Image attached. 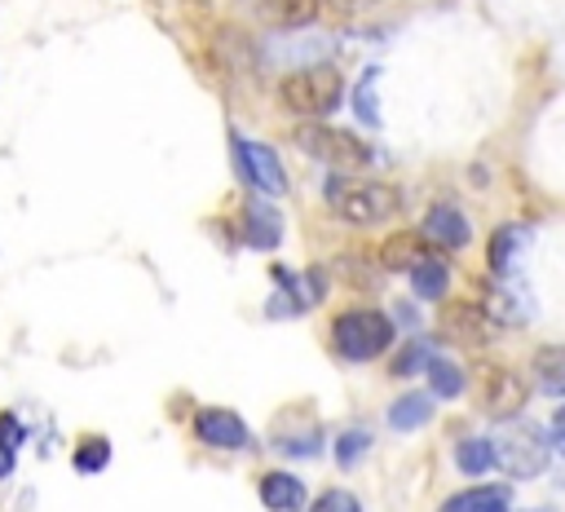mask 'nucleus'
<instances>
[{
	"label": "nucleus",
	"instance_id": "obj_25",
	"mask_svg": "<svg viewBox=\"0 0 565 512\" xmlns=\"http://www.w3.org/2000/svg\"><path fill=\"white\" fill-rule=\"evenodd\" d=\"M428 366V349L415 340V344H406L397 358H393V375H415V371H424Z\"/></svg>",
	"mask_w": 565,
	"mask_h": 512
},
{
	"label": "nucleus",
	"instance_id": "obj_14",
	"mask_svg": "<svg viewBox=\"0 0 565 512\" xmlns=\"http://www.w3.org/2000/svg\"><path fill=\"white\" fill-rule=\"evenodd\" d=\"M433 419V393H402L393 406H388V428L393 433H415Z\"/></svg>",
	"mask_w": 565,
	"mask_h": 512
},
{
	"label": "nucleus",
	"instance_id": "obj_6",
	"mask_svg": "<svg viewBox=\"0 0 565 512\" xmlns=\"http://www.w3.org/2000/svg\"><path fill=\"white\" fill-rule=\"evenodd\" d=\"M525 397H530V384H525L521 371L499 366V362L481 366V380H477V406H481L490 419H516L521 406H525Z\"/></svg>",
	"mask_w": 565,
	"mask_h": 512
},
{
	"label": "nucleus",
	"instance_id": "obj_23",
	"mask_svg": "<svg viewBox=\"0 0 565 512\" xmlns=\"http://www.w3.org/2000/svg\"><path fill=\"white\" fill-rule=\"evenodd\" d=\"M512 252H516V230H512V225L494 230V234H490V269H494V274H508V269H512Z\"/></svg>",
	"mask_w": 565,
	"mask_h": 512
},
{
	"label": "nucleus",
	"instance_id": "obj_21",
	"mask_svg": "<svg viewBox=\"0 0 565 512\" xmlns=\"http://www.w3.org/2000/svg\"><path fill=\"white\" fill-rule=\"evenodd\" d=\"M71 463H75V472H84V477L102 472V468L110 463V441H106V437H84V441L71 450Z\"/></svg>",
	"mask_w": 565,
	"mask_h": 512
},
{
	"label": "nucleus",
	"instance_id": "obj_18",
	"mask_svg": "<svg viewBox=\"0 0 565 512\" xmlns=\"http://www.w3.org/2000/svg\"><path fill=\"white\" fill-rule=\"evenodd\" d=\"M455 468H459L463 477H486V472L494 468V446H490L486 437H463V441L455 446Z\"/></svg>",
	"mask_w": 565,
	"mask_h": 512
},
{
	"label": "nucleus",
	"instance_id": "obj_10",
	"mask_svg": "<svg viewBox=\"0 0 565 512\" xmlns=\"http://www.w3.org/2000/svg\"><path fill=\"white\" fill-rule=\"evenodd\" d=\"M424 238H428L433 247H441V252H455V247H463V243L472 238V230H468V216H463L459 207L433 203L428 216H424Z\"/></svg>",
	"mask_w": 565,
	"mask_h": 512
},
{
	"label": "nucleus",
	"instance_id": "obj_24",
	"mask_svg": "<svg viewBox=\"0 0 565 512\" xmlns=\"http://www.w3.org/2000/svg\"><path fill=\"white\" fill-rule=\"evenodd\" d=\"M366 446H371V433H362V428L344 433V437L335 441V463H340V468H353V463L366 455Z\"/></svg>",
	"mask_w": 565,
	"mask_h": 512
},
{
	"label": "nucleus",
	"instance_id": "obj_27",
	"mask_svg": "<svg viewBox=\"0 0 565 512\" xmlns=\"http://www.w3.org/2000/svg\"><path fill=\"white\" fill-rule=\"evenodd\" d=\"M0 441H4V446H13V450L22 446V424H18V415H9V410L0 415Z\"/></svg>",
	"mask_w": 565,
	"mask_h": 512
},
{
	"label": "nucleus",
	"instance_id": "obj_17",
	"mask_svg": "<svg viewBox=\"0 0 565 512\" xmlns=\"http://www.w3.org/2000/svg\"><path fill=\"white\" fill-rule=\"evenodd\" d=\"M441 512H512V508H508V490L503 486H477V490L455 494Z\"/></svg>",
	"mask_w": 565,
	"mask_h": 512
},
{
	"label": "nucleus",
	"instance_id": "obj_30",
	"mask_svg": "<svg viewBox=\"0 0 565 512\" xmlns=\"http://www.w3.org/2000/svg\"><path fill=\"white\" fill-rule=\"evenodd\" d=\"M331 4H335V9H344V13H349V9H358V4H362V0H331Z\"/></svg>",
	"mask_w": 565,
	"mask_h": 512
},
{
	"label": "nucleus",
	"instance_id": "obj_8",
	"mask_svg": "<svg viewBox=\"0 0 565 512\" xmlns=\"http://www.w3.org/2000/svg\"><path fill=\"white\" fill-rule=\"evenodd\" d=\"M437 327H441L446 340H455V344H463V349H477V344H486V340L494 335V318H490V309L477 305V300H446Z\"/></svg>",
	"mask_w": 565,
	"mask_h": 512
},
{
	"label": "nucleus",
	"instance_id": "obj_7",
	"mask_svg": "<svg viewBox=\"0 0 565 512\" xmlns=\"http://www.w3.org/2000/svg\"><path fill=\"white\" fill-rule=\"evenodd\" d=\"M234 159H238V172H243L247 185H256L260 194H287V168H282L274 146L247 141V137L234 132Z\"/></svg>",
	"mask_w": 565,
	"mask_h": 512
},
{
	"label": "nucleus",
	"instance_id": "obj_20",
	"mask_svg": "<svg viewBox=\"0 0 565 512\" xmlns=\"http://www.w3.org/2000/svg\"><path fill=\"white\" fill-rule=\"evenodd\" d=\"M428 384H433V397H459V388H463V371H459V362H450V358H428Z\"/></svg>",
	"mask_w": 565,
	"mask_h": 512
},
{
	"label": "nucleus",
	"instance_id": "obj_29",
	"mask_svg": "<svg viewBox=\"0 0 565 512\" xmlns=\"http://www.w3.org/2000/svg\"><path fill=\"white\" fill-rule=\"evenodd\" d=\"M9 472H13V446H4V441H0V481H4Z\"/></svg>",
	"mask_w": 565,
	"mask_h": 512
},
{
	"label": "nucleus",
	"instance_id": "obj_22",
	"mask_svg": "<svg viewBox=\"0 0 565 512\" xmlns=\"http://www.w3.org/2000/svg\"><path fill=\"white\" fill-rule=\"evenodd\" d=\"M269 13H274V22H282V26H305V22H313V18L322 13V0H274Z\"/></svg>",
	"mask_w": 565,
	"mask_h": 512
},
{
	"label": "nucleus",
	"instance_id": "obj_9",
	"mask_svg": "<svg viewBox=\"0 0 565 512\" xmlns=\"http://www.w3.org/2000/svg\"><path fill=\"white\" fill-rule=\"evenodd\" d=\"M194 437H199L203 446H216V450H243V446L252 441L247 424H243L234 410H225V406H203V410L194 415Z\"/></svg>",
	"mask_w": 565,
	"mask_h": 512
},
{
	"label": "nucleus",
	"instance_id": "obj_4",
	"mask_svg": "<svg viewBox=\"0 0 565 512\" xmlns=\"http://www.w3.org/2000/svg\"><path fill=\"white\" fill-rule=\"evenodd\" d=\"M296 146L305 154L331 163V168H344V172L371 163V146L362 137H353L349 128H331V124H305V128H296Z\"/></svg>",
	"mask_w": 565,
	"mask_h": 512
},
{
	"label": "nucleus",
	"instance_id": "obj_26",
	"mask_svg": "<svg viewBox=\"0 0 565 512\" xmlns=\"http://www.w3.org/2000/svg\"><path fill=\"white\" fill-rule=\"evenodd\" d=\"M309 512H362V503H358L349 490H322Z\"/></svg>",
	"mask_w": 565,
	"mask_h": 512
},
{
	"label": "nucleus",
	"instance_id": "obj_28",
	"mask_svg": "<svg viewBox=\"0 0 565 512\" xmlns=\"http://www.w3.org/2000/svg\"><path fill=\"white\" fill-rule=\"evenodd\" d=\"M547 446H552L556 455H565V406L552 415V428H547Z\"/></svg>",
	"mask_w": 565,
	"mask_h": 512
},
{
	"label": "nucleus",
	"instance_id": "obj_5",
	"mask_svg": "<svg viewBox=\"0 0 565 512\" xmlns=\"http://www.w3.org/2000/svg\"><path fill=\"white\" fill-rule=\"evenodd\" d=\"M340 93L344 88H340V75L331 66H305V71H296V75L282 79V106L296 110V115H309V119L335 110L340 106Z\"/></svg>",
	"mask_w": 565,
	"mask_h": 512
},
{
	"label": "nucleus",
	"instance_id": "obj_12",
	"mask_svg": "<svg viewBox=\"0 0 565 512\" xmlns=\"http://www.w3.org/2000/svg\"><path fill=\"white\" fill-rule=\"evenodd\" d=\"M305 481L296 477V472H265L260 477V503L269 508V512H300L305 508Z\"/></svg>",
	"mask_w": 565,
	"mask_h": 512
},
{
	"label": "nucleus",
	"instance_id": "obj_16",
	"mask_svg": "<svg viewBox=\"0 0 565 512\" xmlns=\"http://www.w3.org/2000/svg\"><path fill=\"white\" fill-rule=\"evenodd\" d=\"M411 282H415V296H419V300H441L446 287H450V269H446V260L433 252L428 260H419V265L411 269Z\"/></svg>",
	"mask_w": 565,
	"mask_h": 512
},
{
	"label": "nucleus",
	"instance_id": "obj_19",
	"mask_svg": "<svg viewBox=\"0 0 565 512\" xmlns=\"http://www.w3.org/2000/svg\"><path fill=\"white\" fill-rule=\"evenodd\" d=\"M353 115L362 119V124H380V71L371 66V71H362V79L353 84Z\"/></svg>",
	"mask_w": 565,
	"mask_h": 512
},
{
	"label": "nucleus",
	"instance_id": "obj_11",
	"mask_svg": "<svg viewBox=\"0 0 565 512\" xmlns=\"http://www.w3.org/2000/svg\"><path fill=\"white\" fill-rule=\"evenodd\" d=\"M428 256H433V243L424 238V230H397V234H388L380 243V265L384 269H406L411 274Z\"/></svg>",
	"mask_w": 565,
	"mask_h": 512
},
{
	"label": "nucleus",
	"instance_id": "obj_1",
	"mask_svg": "<svg viewBox=\"0 0 565 512\" xmlns=\"http://www.w3.org/2000/svg\"><path fill=\"white\" fill-rule=\"evenodd\" d=\"M322 194H327V207L340 221H349V225H380V221H388L402 207L393 185H384V181H353V177H340V172L327 181Z\"/></svg>",
	"mask_w": 565,
	"mask_h": 512
},
{
	"label": "nucleus",
	"instance_id": "obj_13",
	"mask_svg": "<svg viewBox=\"0 0 565 512\" xmlns=\"http://www.w3.org/2000/svg\"><path fill=\"white\" fill-rule=\"evenodd\" d=\"M530 371H534V384H539L543 393L565 397V344H543V349H534Z\"/></svg>",
	"mask_w": 565,
	"mask_h": 512
},
{
	"label": "nucleus",
	"instance_id": "obj_15",
	"mask_svg": "<svg viewBox=\"0 0 565 512\" xmlns=\"http://www.w3.org/2000/svg\"><path fill=\"white\" fill-rule=\"evenodd\" d=\"M243 238H247L252 247H260V252L278 247V243H282V221H278V212H274V207H247V216H243Z\"/></svg>",
	"mask_w": 565,
	"mask_h": 512
},
{
	"label": "nucleus",
	"instance_id": "obj_2",
	"mask_svg": "<svg viewBox=\"0 0 565 512\" xmlns=\"http://www.w3.org/2000/svg\"><path fill=\"white\" fill-rule=\"evenodd\" d=\"M490 446H494V468H503L516 481L539 477L547 468V450H552L547 433L539 424H530V419H503V428H499V437Z\"/></svg>",
	"mask_w": 565,
	"mask_h": 512
},
{
	"label": "nucleus",
	"instance_id": "obj_3",
	"mask_svg": "<svg viewBox=\"0 0 565 512\" xmlns=\"http://www.w3.org/2000/svg\"><path fill=\"white\" fill-rule=\"evenodd\" d=\"M331 344L344 362H371L393 344V322L380 309H344L331 322Z\"/></svg>",
	"mask_w": 565,
	"mask_h": 512
}]
</instances>
